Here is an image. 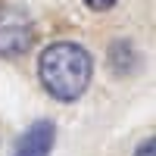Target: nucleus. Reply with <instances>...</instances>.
I'll list each match as a JSON object with an SVG mask.
<instances>
[{
	"label": "nucleus",
	"instance_id": "f03ea898",
	"mask_svg": "<svg viewBox=\"0 0 156 156\" xmlns=\"http://www.w3.org/2000/svg\"><path fill=\"white\" fill-rule=\"evenodd\" d=\"M34 44V22L19 6H0V59H19Z\"/></svg>",
	"mask_w": 156,
	"mask_h": 156
},
{
	"label": "nucleus",
	"instance_id": "7ed1b4c3",
	"mask_svg": "<svg viewBox=\"0 0 156 156\" xmlns=\"http://www.w3.org/2000/svg\"><path fill=\"white\" fill-rule=\"evenodd\" d=\"M53 144H56V125L50 119H37L19 134L12 156H50Z\"/></svg>",
	"mask_w": 156,
	"mask_h": 156
},
{
	"label": "nucleus",
	"instance_id": "39448f33",
	"mask_svg": "<svg viewBox=\"0 0 156 156\" xmlns=\"http://www.w3.org/2000/svg\"><path fill=\"white\" fill-rule=\"evenodd\" d=\"M153 150H156V140H153V137H147L144 144H137L134 156H153Z\"/></svg>",
	"mask_w": 156,
	"mask_h": 156
},
{
	"label": "nucleus",
	"instance_id": "20e7f679",
	"mask_svg": "<svg viewBox=\"0 0 156 156\" xmlns=\"http://www.w3.org/2000/svg\"><path fill=\"white\" fill-rule=\"evenodd\" d=\"M81 3L87 6V9H94V12H106V9H112L119 0H81Z\"/></svg>",
	"mask_w": 156,
	"mask_h": 156
},
{
	"label": "nucleus",
	"instance_id": "f257e3e1",
	"mask_svg": "<svg viewBox=\"0 0 156 156\" xmlns=\"http://www.w3.org/2000/svg\"><path fill=\"white\" fill-rule=\"evenodd\" d=\"M37 78L41 87L59 103H75L87 94L94 78V59L75 41H56L44 47L37 59Z\"/></svg>",
	"mask_w": 156,
	"mask_h": 156
}]
</instances>
